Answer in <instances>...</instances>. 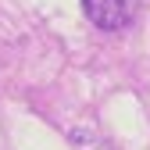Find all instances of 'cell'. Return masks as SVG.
<instances>
[{
	"instance_id": "obj_1",
	"label": "cell",
	"mask_w": 150,
	"mask_h": 150,
	"mask_svg": "<svg viewBox=\"0 0 150 150\" xmlns=\"http://www.w3.org/2000/svg\"><path fill=\"white\" fill-rule=\"evenodd\" d=\"M82 11L86 18L97 29L111 32V29H122L129 25V18H132V4L129 0H82Z\"/></svg>"
},
{
	"instance_id": "obj_2",
	"label": "cell",
	"mask_w": 150,
	"mask_h": 150,
	"mask_svg": "<svg viewBox=\"0 0 150 150\" xmlns=\"http://www.w3.org/2000/svg\"><path fill=\"white\" fill-rule=\"evenodd\" d=\"M100 150H111V146H107V143H104V146H100Z\"/></svg>"
}]
</instances>
